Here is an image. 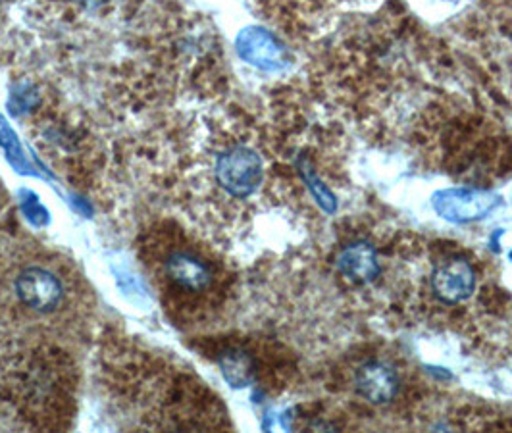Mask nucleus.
Instances as JSON below:
<instances>
[{
	"mask_svg": "<svg viewBox=\"0 0 512 433\" xmlns=\"http://www.w3.org/2000/svg\"><path fill=\"white\" fill-rule=\"evenodd\" d=\"M241 56L258 68L278 70L285 64V51L270 33L262 29H249L239 37Z\"/></svg>",
	"mask_w": 512,
	"mask_h": 433,
	"instance_id": "6e6552de",
	"label": "nucleus"
},
{
	"mask_svg": "<svg viewBox=\"0 0 512 433\" xmlns=\"http://www.w3.org/2000/svg\"><path fill=\"white\" fill-rule=\"evenodd\" d=\"M262 178V158L247 147H233L230 151L220 154L216 162V179L231 197H251L260 187Z\"/></svg>",
	"mask_w": 512,
	"mask_h": 433,
	"instance_id": "20e7f679",
	"label": "nucleus"
},
{
	"mask_svg": "<svg viewBox=\"0 0 512 433\" xmlns=\"http://www.w3.org/2000/svg\"><path fill=\"white\" fill-rule=\"evenodd\" d=\"M430 291L439 305L459 306L478 291V270L466 255L453 253L437 260L430 272Z\"/></svg>",
	"mask_w": 512,
	"mask_h": 433,
	"instance_id": "7ed1b4c3",
	"label": "nucleus"
},
{
	"mask_svg": "<svg viewBox=\"0 0 512 433\" xmlns=\"http://www.w3.org/2000/svg\"><path fill=\"white\" fill-rule=\"evenodd\" d=\"M77 2L83 4V6H87V8H91V10H101L106 4H112V2H116V0H77Z\"/></svg>",
	"mask_w": 512,
	"mask_h": 433,
	"instance_id": "1a4fd4ad",
	"label": "nucleus"
},
{
	"mask_svg": "<svg viewBox=\"0 0 512 433\" xmlns=\"http://www.w3.org/2000/svg\"><path fill=\"white\" fill-rule=\"evenodd\" d=\"M149 266L160 293L178 310H199L214 299L218 268L210 256L189 243L170 241L149 249Z\"/></svg>",
	"mask_w": 512,
	"mask_h": 433,
	"instance_id": "f03ea898",
	"label": "nucleus"
},
{
	"mask_svg": "<svg viewBox=\"0 0 512 433\" xmlns=\"http://www.w3.org/2000/svg\"><path fill=\"white\" fill-rule=\"evenodd\" d=\"M353 383L360 399L372 405L391 403L401 389L399 372L384 358L364 360L355 370Z\"/></svg>",
	"mask_w": 512,
	"mask_h": 433,
	"instance_id": "39448f33",
	"label": "nucleus"
},
{
	"mask_svg": "<svg viewBox=\"0 0 512 433\" xmlns=\"http://www.w3.org/2000/svg\"><path fill=\"white\" fill-rule=\"evenodd\" d=\"M85 291L72 266L37 249L0 255V320L31 332H58L76 322Z\"/></svg>",
	"mask_w": 512,
	"mask_h": 433,
	"instance_id": "f257e3e1",
	"label": "nucleus"
},
{
	"mask_svg": "<svg viewBox=\"0 0 512 433\" xmlns=\"http://www.w3.org/2000/svg\"><path fill=\"white\" fill-rule=\"evenodd\" d=\"M337 270L339 274L351 283L370 285L380 278L382 264L372 243L368 241H353L345 245L337 255Z\"/></svg>",
	"mask_w": 512,
	"mask_h": 433,
	"instance_id": "0eeeda50",
	"label": "nucleus"
},
{
	"mask_svg": "<svg viewBox=\"0 0 512 433\" xmlns=\"http://www.w3.org/2000/svg\"><path fill=\"white\" fill-rule=\"evenodd\" d=\"M497 204V197L482 189H451L434 197L437 214L445 220L464 224L487 216Z\"/></svg>",
	"mask_w": 512,
	"mask_h": 433,
	"instance_id": "423d86ee",
	"label": "nucleus"
}]
</instances>
